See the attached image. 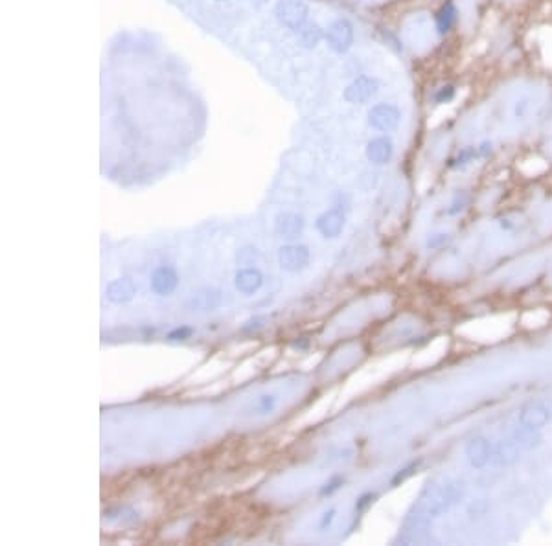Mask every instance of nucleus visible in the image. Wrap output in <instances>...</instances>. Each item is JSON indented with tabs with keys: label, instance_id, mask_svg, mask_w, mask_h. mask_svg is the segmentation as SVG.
Wrapping results in <instances>:
<instances>
[{
	"label": "nucleus",
	"instance_id": "6",
	"mask_svg": "<svg viewBox=\"0 0 552 546\" xmlns=\"http://www.w3.org/2000/svg\"><path fill=\"white\" fill-rule=\"evenodd\" d=\"M377 91H380V83L375 78L361 75L344 89V100L348 103H366L377 94Z\"/></svg>",
	"mask_w": 552,
	"mask_h": 546
},
{
	"label": "nucleus",
	"instance_id": "9",
	"mask_svg": "<svg viewBox=\"0 0 552 546\" xmlns=\"http://www.w3.org/2000/svg\"><path fill=\"white\" fill-rule=\"evenodd\" d=\"M344 223H346V215H344L343 208L341 206H333L328 212L317 219V230L321 232L322 237L326 239H335L343 234L344 230Z\"/></svg>",
	"mask_w": 552,
	"mask_h": 546
},
{
	"label": "nucleus",
	"instance_id": "15",
	"mask_svg": "<svg viewBox=\"0 0 552 546\" xmlns=\"http://www.w3.org/2000/svg\"><path fill=\"white\" fill-rule=\"evenodd\" d=\"M434 22H436V32L440 35H447V33L456 26L458 22V8L453 0H445L442 8L438 10L436 17H434Z\"/></svg>",
	"mask_w": 552,
	"mask_h": 546
},
{
	"label": "nucleus",
	"instance_id": "13",
	"mask_svg": "<svg viewBox=\"0 0 552 546\" xmlns=\"http://www.w3.org/2000/svg\"><path fill=\"white\" fill-rule=\"evenodd\" d=\"M234 284H236V289L240 291V293L251 296L254 295V293H258L260 287L263 285V274L260 273V269L256 267L240 269L236 273Z\"/></svg>",
	"mask_w": 552,
	"mask_h": 546
},
{
	"label": "nucleus",
	"instance_id": "20",
	"mask_svg": "<svg viewBox=\"0 0 552 546\" xmlns=\"http://www.w3.org/2000/svg\"><path fill=\"white\" fill-rule=\"evenodd\" d=\"M276 405H278V397L273 396V394H263L252 405V412L256 414V416H267V414H271L276 408Z\"/></svg>",
	"mask_w": 552,
	"mask_h": 546
},
{
	"label": "nucleus",
	"instance_id": "11",
	"mask_svg": "<svg viewBox=\"0 0 552 546\" xmlns=\"http://www.w3.org/2000/svg\"><path fill=\"white\" fill-rule=\"evenodd\" d=\"M521 453H523V449H521L519 444L514 438L497 442V444H493L492 449V466H514L515 462H519Z\"/></svg>",
	"mask_w": 552,
	"mask_h": 546
},
{
	"label": "nucleus",
	"instance_id": "22",
	"mask_svg": "<svg viewBox=\"0 0 552 546\" xmlns=\"http://www.w3.org/2000/svg\"><path fill=\"white\" fill-rule=\"evenodd\" d=\"M468 204H470V195L466 192H456L455 197L451 199L449 206L445 208V215H449V217L461 215L468 208Z\"/></svg>",
	"mask_w": 552,
	"mask_h": 546
},
{
	"label": "nucleus",
	"instance_id": "10",
	"mask_svg": "<svg viewBox=\"0 0 552 546\" xmlns=\"http://www.w3.org/2000/svg\"><path fill=\"white\" fill-rule=\"evenodd\" d=\"M551 419L552 410L545 403H531V405L521 408L519 412V424L523 427L536 428V430H542Z\"/></svg>",
	"mask_w": 552,
	"mask_h": 546
},
{
	"label": "nucleus",
	"instance_id": "24",
	"mask_svg": "<svg viewBox=\"0 0 552 546\" xmlns=\"http://www.w3.org/2000/svg\"><path fill=\"white\" fill-rule=\"evenodd\" d=\"M344 482H346V478H344L343 475L332 477L324 486L321 487V489H319V495H321V497H330V495H333L335 491H339V489L344 486Z\"/></svg>",
	"mask_w": 552,
	"mask_h": 546
},
{
	"label": "nucleus",
	"instance_id": "1",
	"mask_svg": "<svg viewBox=\"0 0 552 546\" xmlns=\"http://www.w3.org/2000/svg\"><path fill=\"white\" fill-rule=\"evenodd\" d=\"M466 495V486L461 480H453L442 486L434 491L433 497L429 498V506H427V515L429 517H438V515L449 511L455 504H458Z\"/></svg>",
	"mask_w": 552,
	"mask_h": 546
},
{
	"label": "nucleus",
	"instance_id": "16",
	"mask_svg": "<svg viewBox=\"0 0 552 546\" xmlns=\"http://www.w3.org/2000/svg\"><path fill=\"white\" fill-rule=\"evenodd\" d=\"M276 234L282 237H296L304 230V219L296 214H280L274 225Z\"/></svg>",
	"mask_w": 552,
	"mask_h": 546
},
{
	"label": "nucleus",
	"instance_id": "23",
	"mask_svg": "<svg viewBox=\"0 0 552 546\" xmlns=\"http://www.w3.org/2000/svg\"><path fill=\"white\" fill-rule=\"evenodd\" d=\"M475 158H479L477 147L468 145V147H464V149L458 151V155H456L455 158H451L449 167H466L468 164H472Z\"/></svg>",
	"mask_w": 552,
	"mask_h": 546
},
{
	"label": "nucleus",
	"instance_id": "2",
	"mask_svg": "<svg viewBox=\"0 0 552 546\" xmlns=\"http://www.w3.org/2000/svg\"><path fill=\"white\" fill-rule=\"evenodd\" d=\"M274 15L282 26L296 32L308 22L310 8L304 0H278L274 6Z\"/></svg>",
	"mask_w": 552,
	"mask_h": 546
},
{
	"label": "nucleus",
	"instance_id": "19",
	"mask_svg": "<svg viewBox=\"0 0 552 546\" xmlns=\"http://www.w3.org/2000/svg\"><path fill=\"white\" fill-rule=\"evenodd\" d=\"M512 438H514L515 442L519 444V447L523 451L536 449V447H540L543 442V436L540 434V430H536V428L523 427V425H521V427L515 430Z\"/></svg>",
	"mask_w": 552,
	"mask_h": 546
},
{
	"label": "nucleus",
	"instance_id": "30",
	"mask_svg": "<svg viewBox=\"0 0 552 546\" xmlns=\"http://www.w3.org/2000/svg\"><path fill=\"white\" fill-rule=\"evenodd\" d=\"M477 153H479V158H488V156L493 153V144L486 140V142H483V144L479 145Z\"/></svg>",
	"mask_w": 552,
	"mask_h": 546
},
{
	"label": "nucleus",
	"instance_id": "12",
	"mask_svg": "<svg viewBox=\"0 0 552 546\" xmlns=\"http://www.w3.org/2000/svg\"><path fill=\"white\" fill-rule=\"evenodd\" d=\"M392 155H394V144L389 136H377L366 144V158L372 164H377V166L389 164Z\"/></svg>",
	"mask_w": 552,
	"mask_h": 546
},
{
	"label": "nucleus",
	"instance_id": "18",
	"mask_svg": "<svg viewBox=\"0 0 552 546\" xmlns=\"http://www.w3.org/2000/svg\"><path fill=\"white\" fill-rule=\"evenodd\" d=\"M295 33L296 37H299V43H301L304 48H315L317 44L321 43V39L324 37L322 28L319 26V24H315V22L310 21H308L302 28H299Z\"/></svg>",
	"mask_w": 552,
	"mask_h": 546
},
{
	"label": "nucleus",
	"instance_id": "31",
	"mask_svg": "<svg viewBox=\"0 0 552 546\" xmlns=\"http://www.w3.org/2000/svg\"><path fill=\"white\" fill-rule=\"evenodd\" d=\"M501 228H503V230H512V223H510L508 219H503L501 221Z\"/></svg>",
	"mask_w": 552,
	"mask_h": 546
},
{
	"label": "nucleus",
	"instance_id": "14",
	"mask_svg": "<svg viewBox=\"0 0 552 546\" xmlns=\"http://www.w3.org/2000/svg\"><path fill=\"white\" fill-rule=\"evenodd\" d=\"M134 293H136L134 284L127 278L113 280V282L107 285V289H105L107 300L113 302V304H125V302H131L133 300Z\"/></svg>",
	"mask_w": 552,
	"mask_h": 546
},
{
	"label": "nucleus",
	"instance_id": "3",
	"mask_svg": "<svg viewBox=\"0 0 552 546\" xmlns=\"http://www.w3.org/2000/svg\"><path fill=\"white\" fill-rule=\"evenodd\" d=\"M326 41L328 46H330L333 52H337V54L348 52L352 43H354V26H352L346 19H339V21L332 22V24L328 26Z\"/></svg>",
	"mask_w": 552,
	"mask_h": 546
},
{
	"label": "nucleus",
	"instance_id": "21",
	"mask_svg": "<svg viewBox=\"0 0 552 546\" xmlns=\"http://www.w3.org/2000/svg\"><path fill=\"white\" fill-rule=\"evenodd\" d=\"M420 466H422V458H418V460L409 462L407 466L402 467V469H398V471L394 473V477L391 478V486L396 487V486H400V484L405 482V480H409V478L413 477L414 473L418 471Z\"/></svg>",
	"mask_w": 552,
	"mask_h": 546
},
{
	"label": "nucleus",
	"instance_id": "26",
	"mask_svg": "<svg viewBox=\"0 0 552 546\" xmlns=\"http://www.w3.org/2000/svg\"><path fill=\"white\" fill-rule=\"evenodd\" d=\"M375 498H377V493H375V491L363 493V495H361V497L357 498V500H355V508H354L355 515L365 513L366 509H368L370 506H372V504L375 502Z\"/></svg>",
	"mask_w": 552,
	"mask_h": 546
},
{
	"label": "nucleus",
	"instance_id": "25",
	"mask_svg": "<svg viewBox=\"0 0 552 546\" xmlns=\"http://www.w3.org/2000/svg\"><path fill=\"white\" fill-rule=\"evenodd\" d=\"M455 94H456L455 87L447 83V85H442L438 89V91L434 92L433 100H434V103H438V105H444V103L453 102V98H455Z\"/></svg>",
	"mask_w": 552,
	"mask_h": 546
},
{
	"label": "nucleus",
	"instance_id": "7",
	"mask_svg": "<svg viewBox=\"0 0 552 546\" xmlns=\"http://www.w3.org/2000/svg\"><path fill=\"white\" fill-rule=\"evenodd\" d=\"M151 291L157 296H172L179 285L177 271L170 265H161L151 273Z\"/></svg>",
	"mask_w": 552,
	"mask_h": 546
},
{
	"label": "nucleus",
	"instance_id": "4",
	"mask_svg": "<svg viewBox=\"0 0 552 546\" xmlns=\"http://www.w3.org/2000/svg\"><path fill=\"white\" fill-rule=\"evenodd\" d=\"M402 114L398 111V107L389 105V103H380L368 111V123L370 127H374L375 131L381 133H391L400 125Z\"/></svg>",
	"mask_w": 552,
	"mask_h": 546
},
{
	"label": "nucleus",
	"instance_id": "17",
	"mask_svg": "<svg viewBox=\"0 0 552 546\" xmlns=\"http://www.w3.org/2000/svg\"><path fill=\"white\" fill-rule=\"evenodd\" d=\"M221 302V296L217 291L214 289H206V291H199L197 295H193L188 302V307L190 311H212L215 309Z\"/></svg>",
	"mask_w": 552,
	"mask_h": 546
},
{
	"label": "nucleus",
	"instance_id": "5",
	"mask_svg": "<svg viewBox=\"0 0 552 546\" xmlns=\"http://www.w3.org/2000/svg\"><path fill=\"white\" fill-rule=\"evenodd\" d=\"M310 248L306 245H284L278 252L280 267L287 273H299L310 265Z\"/></svg>",
	"mask_w": 552,
	"mask_h": 546
},
{
	"label": "nucleus",
	"instance_id": "27",
	"mask_svg": "<svg viewBox=\"0 0 552 546\" xmlns=\"http://www.w3.org/2000/svg\"><path fill=\"white\" fill-rule=\"evenodd\" d=\"M449 243H451L449 234H445V232H438V234H433V236H429V239H427L425 246H427L429 251H438V248H444V246L449 245Z\"/></svg>",
	"mask_w": 552,
	"mask_h": 546
},
{
	"label": "nucleus",
	"instance_id": "28",
	"mask_svg": "<svg viewBox=\"0 0 552 546\" xmlns=\"http://www.w3.org/2000/svg\"><path fill=\"white\" fill-rule=\"evenodd\" d=\"M193 335V329L190 326H181V327H175V329H172V331L168 333L166 338L170 340V343H181V340H188V338L192 337Z\"/></svg>",
	"mask_w": 552,
	"mask_h": 546
},
{
	"label": "nucleus",
	"instance_id": "29",
	"mask_svg": "<svg viewBox=\"0 0 552 546\" xmlns=\"http://www.w3.org/2000/svg\"><path fill=\"white\" fill-rule=\"evenodd\" d=\"M335 515H337V509H335V508L324 511V513H322V517H321V520H319V530H322V531L328 530V528H330V526L333 525V520H335Z\"/></svg>",
	"mask_w": 552,
	"mask_h": 546
},
{
	"label": "nucleus",
	"instance_id": "8",
	"mask_svg": "<svg viewBox=\"0 0 552 546\" xmlns=\"http://www.w3.org/2000/svg\"><path fill=\"white\" fill-rule=\"evenodd\" d=\"M492 449L493 444H490L488 439L483 436H475L464 447V455L473 469H484L492 464Z\"/></svg>",
	"mask_w": 552,
	"mask_h": 546
}]
</instances>
